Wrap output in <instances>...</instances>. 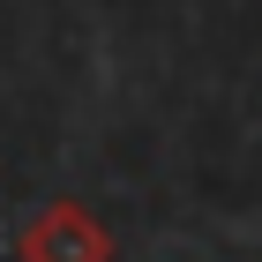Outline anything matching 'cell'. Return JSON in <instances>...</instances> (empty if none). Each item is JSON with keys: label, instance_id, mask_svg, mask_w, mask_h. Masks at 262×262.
<instances>
[{"label": "cell", "instance_id": "obj_1", "mask_svg": "<svg viewBox=\"0 0 262 262\" xmlns=\"http://www.w3.org/2000/svg\"><path fill=\"white\" fill-rule=\"evenodd\" d=\"M15 262H113V232L90 217L75 195H53L38 217L15 232Z\"/></svg>", "mask_w": 262, "mask_h": 262}]
</instances>
